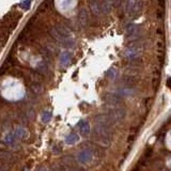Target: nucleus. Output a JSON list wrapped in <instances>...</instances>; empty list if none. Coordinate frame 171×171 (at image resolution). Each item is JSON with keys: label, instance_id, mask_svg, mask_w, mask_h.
I'll return each instance as SVG.
<instances>
[{"label": "nucleus", "instance_id": "nucleus-1", "mask_svg": "<svg viewBox=\"0 0 171 171\" xmlns=\"http://www.w3.org/2000/svg\"><path fill=\"white\" fill-rule=\"evenodd\" d=\"M1 94L8 101H18L24 98L25 88L19 80L8 77L2 80Z\"/></svg>", "mask_w": 171, "mask_h": 171}, {"label": "nucleus", "instance_id": "nucleus-2", "mask_svg": "<svg viewBox=\"0 0 171 171\" xmlns=\"http://www.w3.org/2000/svg\"><path fill=\"white\" fill-rule=\"evenodd\" d=\"M76 6H77V2L76 1H68V0H66V1H57L56 2V6L58 8V10H59L60 12L64 13V14L73 11Z\"/></svg>", "mask_w": 171, "mask_h": 171}, {"label": "nucleus", "instance_id": "nucleus-3", "mask_svg": "<svg viewBox=\"0 0 171 171\" xmlns=\"http://www.w3.org/2000/svg\"><path fill=\"white\" fill-rule=\"evenodd\" d=\"M166 143H167L168 148L171 150V131H168L167 134V138H166Z\"/></svg>", "mask_w": 171, "mask_h": 171}]
</instances>
